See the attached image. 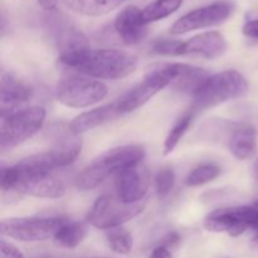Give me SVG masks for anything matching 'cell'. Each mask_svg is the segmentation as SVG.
Here are the masks:
<instances>
[{"label": "cell", "mask_w": 258, "mask_h": 258, "mask_svg": "<svg viewBox=\"0 0 258 258\" xmlns=\"http://www.w3.org/2000/svg\"><path fill=\"white\" fill-rule=\"evenodd\" d=\"M254 175H256L258 178V156H257L256 163H254Z\"/></svg>", "instance_id": "cell-32"}, {"label": "cell", "mask_w": 258, "mask_h": 258, "mask_svg": "<svg viewBox=\"0 0 258 258\" xmlns=\"http://www.w3.org/2000/svg\"><path fill=\"white\" fill-rule=\"evenodd\" d=\"M183 4V0H154L141 10V17L145 24L165 19L174 14Z\"/></svg>", "instance_id": "cell-21"}, {"label": "cell", "mask_w": 258, "mask_h": 258, "mask_svg": "<svg viewBox=\"0 0 258 258\" xmlns=\"http://www.w3.org/2000/svg\"><path fill=\"white\" fill-rule=\"evenodd\" d=\"M204 228L213 233L238 237L253 229L258 234V208L252 206L227 207L212 211L204 219Z\"/></svg>", "instance_id": "cell-8"}, {"label": "cell", "mask_w": 258, "mask_h": 258, "mask_svg": "<svg viewBox=\"0 0 258 258\" xmlns=\"http://www.w3.org/2000/svg\"><path fill=\"white\" fill-rule=\"evenodd\" d=\"M71 12L86 17H101L117 9L127 0H60Z\"/></svg>", "instance_id": "cell-19"}, {"label": "cell", "mask_w": 258, "mask_h": 258, "mask_svg": "<svg viewBox=\"0 0 258 258\" xmlns=\"http://www.w3.org/2000/svg\"><path fill=\"white\" fill-rule=\"evenodd\" d=\"M248 88L246 77L236 70H227L209 76L193 95L191 111L207 110L243 97L248 92Z\"/></svg>", "instance_id": "cell-3"}, {"label": "cell", "mask_w": 258, "mask_h": 258, "mask_svg": "<svg viewBox=\"0 0 258 258\" xmlns=\"http://www.w3.org/2000/svg\"><path fill=\"white\" fill-rule=\"evenodd\" d=\"M33 90L13 73L3 72L0 81V108L2 115L18 110L22 103L32 98Z\"/></svg>", "instance_id": "cell-14"}, {"label": "cell", "mask_w": 258, "mask_h": 258, "mask_svg": "<svg viewBox=\"0 0 258 258\" xmlns=\"http://www.w3.org/2000/svg\"><path fill=\"white\" fill-rule=\"evenodd\" d=\"M106 241L112 252L117 254H128L133 249V236L122 227L108 229L106 233Z\"/></svg>", "instance_id": "cell-24"}, {"label": "cell", "mask_w": 258, "mask_h": 258, "mask_svg": "<svg viewBox=\"0 0 258 258\" xmlns=\"http://www.w3.org/2000/svg\"><path fill=\"white\" fill-rule=\"evenodd\" d=\"M91 258H107V257H91Z\"/></svg>", "instance_id": "cell-34"}, {"label": "cell", "mask_w": 258, "mask_h": 258, "mask_svg": "<svg viewBox=\"0 0 258 258\" xmlns=\"http://www.w3.org/2000/svg\"><path fill=\"white\" fill-rule=\"evenodd\" d=\"M145 201L135 204H126L120 198L103 194L98 197L87 214V222L98 229H112L131 221L145 209Z\"/></svg>", "instance_id": "cell-7"}, {"label": "cell", "mask_w": 258, "mask_h": 258, "mask_svg": "<svg viewBox=\"0 0 258 258\" xmlns=\"http://www.w3.org/2000/svg\"><path fill=\"white\" fill-rule=\"evenodd\" d=\"M181 40L175 39H159L154 42L153 50L160 55L168 57H179L181 55Z\"/></svg>", "instance_id": "cell-26"}, {"label": "cell", "mask_w": 258, "mask_h": 258, "mask_svg": "<svg viewBox=\"0 0 258 258\" xmlns=\"http://www.w3.org/2000/svg\"><path fill=\"white\" fill-rule=\"evenodd\" d=\"M44 10H54L57 8L58 0H37Z\"/></svg>", "instance_id": "cell-31"}, {"label": "cell", "mask_w": 258, "mask_h": 258, "mask_svg": "<svg viewBox=\"0 0 258 258\" xmlns=\"http://www.w3.org/2000/svg\"><path fill=\"white\" fill-rule=\"evenodd\" d=\"M243 34L253 39H258V19L249 20L243 25Z\"/></svg>", "instance_id": "cell-28"}, {"label": "cell", "mask_w": 258, "mask_h": 258, "mask_svg": "<svg viewBox=\"0 0 258 258\" xmlns=\"http://www.w3.org/2000/svg\"><path fill=\"white\" fill-rule=\"evenodd\" d=\"M47 112L40 106L18 108L2 115L0 122V148L12 150L27 141L43 127Z\"/></svg>", "instance_id": "cell-5"}, {"label": "cell", "mask_w": 258, "mask_h": 258, "mask_svg": "<svg viewBox=\"0 0 258 258\" xmlns=\"http://www.w3.org/2000/svg\"><path fill=\"white\" fill-rule=\"evenodd\" d=\"M149 258H173V254H171L170 249L168 247L163 246V244H159L156 248H154V251L151 252Z\"/></svg>", "instance_id": "cell-29"}, {"label": "cell", "mask_w": 258, "mask_h": 258, "mask_svg": "<svg viewBox=\"0 0 258 258\" xmlns=\"http://www.w3.org/2000/svg\"><path fill=\"white\" fill-rule=\"evenodd\" d=\"M228 146L229 151L238 160L251 159L257 151V133L254 127L239 123L228 139Z\"/></svg>", "instance_id": "cell-18"}, {"label": "cell", "mask_w": 258, "mask_h": 258, "mask_svg": "<svg viewBox=\"0 0 258 258\" xmlns=\"http://www.w3.org/2000/svg\"><path fill=\"white\" fill-rule=\"evenodd\" d=\"M227 50V42L219 32H206L184 40L181 55H201L207 59L222 57Z\"/></svg>", "instance_id": "cell-13"}, {"label": "cell", "mask_w": 258, "mask_h": 258, "mask_svg": "<svg viewBox=\"0 0 258 258\" xmlns=\"http://www.w3.org/2000/svg\"><path fill=\"white\" fill-rule=\"evenodd\" d=\"M175 184V174L171 169L166 168L159 171L155 176V189L159 198H165L173 190Z\"/></svg>", "instance_id": "cell-25"}, {"label": "cell", "mask_w": 258, "mask_h": 258, "mask_svg": "<svg viewBox=\"0 0 258 258\" xmlns=\"http://www.w3.org/2000/svg\"><path fill=\"white\" fill-rule=\"evenodd\" d=\"M0 258H25L23 252L10 242L0 241Z\"/></svg>", "instance_id": "cell-27"}, {"label": "cell", "mask_w": 258, "mask_h": 258, "mask_svg": "<svg viewBox=\"0 0 258 258\" xmlns=\"http://www.w3.org/2000/svg\"><path fill=\"white\" fill-rule=\"evenodd\" d=\"M2 189L34 198L58 199L66 193V185L53 173H24L15 165L3 168Z\"/></svg>", "instance_id": "cell-4"}, {"label": "cell", "mask_w": 258, "mask_h": 258, "mask_svg": "<svg viewBox=\"0 0 258 258\" xmlns=\"http://www.w3.org/2000/svg\"><path fill=\"white\" fill-rule=\"evenodd\" d=\"M179 242H180V237H179V234L175 233V232H171V233L166 234V236L164 237L163 242H161L160 244H163V246L168 247V248L170 249V247L173 248V247L176 246Z\"/></svg>", "instance_id": "cell-30"}, {"label": "cell", "mask_w": 258, "mask_h": 258, "mask_svg": "<svg viewBox=\"0 0 258 258\" xmlns=\"http://www.w3.org/2000/svg\"><path fill=\"white\" fill-rule=\"evenodd\" d=\"M224 258H229V257H224Z\"/></svg>", "instance_id": "cell-36"}, {"label": "cell", "mask_w": 258, "mask_h": 258, "mask_svg": "<svg viewBox=\"0 0 258 258\" xmlns=\"http://www.w3.org/2000/svg\"><path fill=\"white\" fill-rule=\"evenodd\" d=\"M194 111H188L184 115H181L178 120L175 121L173 127L169 131L168 136L165 138V141H164V148L163 153L164 155H169V154L173 153L175 150V148L178 146L179 141L181 140L185 133L188 131V128L190 127L191 120H193Z\"/></svg>", "instance_id": "cell-22"}, {"label": "cell", "mask_w": 258, "mask_h": 258, "mask_svg": "<svg viewBox=\"0 0 258 258\" xmlns=\"http://www.w3.org/2000/svg\"><path fill=\"white\" fill-rule=\"evenodd\" d=\"M253 244L254 246H258V234L253 238Z\"/></svg>", "instance_id": "cell-33"}, {"label": "cell", "mask_w": 258, "mask_h": 258, "mask_svg": "<svg viewBox=\"0 0 258 258\" xmlns=\"http://www.w3.org/2000/svg\"><path fill=\"white\" fill-rule=\"evenodd\" d=\"M171 64H173L174 78L170 86H173L178 92L194 95L203 85L204 81L209 77L208 72L203 68L180 62H171Z\"/></svg>", "instance_id": "cell-17"}, {"label": "cell", "mask_w": 258, "mask_h": 258, "mask_svg": "<svg viewBox=\"0 0 258 258\" xmlns=\"http://www.w3.org/2000/svg\"><path fill=\"white\" fill-rule=\"evenodd\" d=\"M120 115L121 112L117 107V102H113L76 116L70 122L68 128L73 135L80 136L87 131L93 130L98 126L108 122V121L115 120Z\"/></svg>", "instance_id": "cell-16"}, {"label": "cell", "mask_w": 258, "mask_h": 258, "mask_svg": "<svg viewBox=\"0 0 258 258\" xmlns=\"http://www.w3.org/2000/svg\"><path fill=\"white\" fill-rule=\"evenodd\" d=\"M170 85L171 78L165 63L153 67L146 73L143 82L136 85L120 100L116 101L121 115L138 110L139 107L145 105L149 100H151L159 91L164 90Z\"/></svg>", "instance_id": "cell-10"}, {"label": "cell", "mask_w": 258, "mask_h": 258, "mask_svg": "<svg viewBox=\"0 0 258 258\" xmlns=\"http://www.w3.org/2000/svg\"><path fill=\"white\" fill-rule=\"evenodd\" d=\"M58 63L66 70L93 80H121L136 70L138 58L121 49H83L62 54Z\"/></svg>", "instance_id": "cell-1"}, {"label": "cell", "mask_w": 258, "mask_h": 258, "mask_svg": "<svg viewBox=\"0 0 258 258\" xmlns=\"http://www.w3.org/2000/svg\"><path fill=\"white\" fill-rule=\"evenodd\" d=\"M254 207H257V208H258V202H257V203H254Z\"/></svg>", "instance_id": "cell-35"}, {"label": "cell", "mask_w": 258, "mask_h": 258, "mask_svg": "<svg viewBox=\"0 0 258 258\" xmlns=\"http://www.w3.org/2000/svg\"><path fill=\"white\" fill-rule=\"evenodd\" d=\"M221 168L214 163H204L194 168L185 178V185L190 188L204 185L209 181L218 178L221 174Z\"/></svg>", "instance_id": "cell-23"}, {"label": "cell", "mask_w": 258, "mask_h": 258, "mask_svg": "<svg viewBox=\"0 0 258 258\" xmlns=\"http://www.w3.org/2000/svg\"><path fill=\"white\" fill-rule=\"evenodd\" d=\"M146 25L141 17V10L134 5L123 8L115 18V30L127 45H135L144 40L148 34Z\"/></svg>", "instance_id": "cell-15"}, {"label": "cell", "mask_w": 258, "mask_h": 258, "mask_svg": "<svg viewBox=\"0 0 258 258\" xmlns=\"http://www.w3.org/2000/svg\"><path fill=\"white\" fill-rule=\"evenodd\" d=\"M234 12V4L227 0L212 3L206 7L186 13L179 18L170 28V33L174 35H181L193 30L203 28L216 27L226 22Z\"/></svg>", "instance_id": "cell-11"}, {"label": "cell", "mask_w": 258, "mask_h": 258, "mask_svg": "<svg viewBox=\"0 0 258 258\" xmlns=\"http://www.w3.org/2000/svg\"><path fill=\"white\" fill-rule=\"evenodd\" d=\"M107 93L108 88L105 83L80 75L63 78L55 88L58 102L72 108H85L96 105Z\"/></svg>", "instance_id": "cell-6"}, {"label": "cell", "mask_w": 258, "mask_h": 258, "mask_svg": "<svg viewBox=\"0 0 258 258\" xmlns=\"http://www.w3.org/2000/svg\"><path fill=\"white\" fill-rule=\"evenodd\" d=\"M87 234V228L83 223L76 221L66 219L60 227L58 228L57 233L53 237V241L60 248H76Z\"/></svg>", "instance_id": "cell-20"}, {"label": "cell", "mask_w": 258, "mask_h": 258, "mask_svg": "<svg viewBox=\"0 0 258 258\" xmlns=\"http://www.w3.org/2000/svg\"><path fill=\"white\" fill-rule=\"evenodd\" d=\"M145 158V149L140 145H123L107 150L86 166L76 178V186L81 191L97 188L112 174L133 165L141 164Z\"/></svg>", "instance_id": "cell-2"}, {"label": "cell", "mask_w": 258, "mask_h": 258, "mask_svg": "<svg viewBox=\"0 0 258 258\" xmlns=\"http://www.w3.org/2000/svg\"><path fill=\"white\" fill-rule=\"evenodd\" d=\"M62 217H18L3 219L0 233L20 242H42L54 237L63 223Z\"/></svg>", "instance_id": "cell-9"}, {"label": "cell", "mask_w": 258, "mask_h": 258, "mask_svg": "<svg viewBox=\"0 0 258 258\" xmlns=\"http://www.w3.org/2000/svg\"><path fill=\"white\" fill-rule=\"evenodd\" d=\"M149 186V171L141 164L123 169L116 176L117 197L126 204H135L145 201Z\"/></svg>", "instance_id": "cell-12"}]
</instances>
